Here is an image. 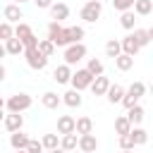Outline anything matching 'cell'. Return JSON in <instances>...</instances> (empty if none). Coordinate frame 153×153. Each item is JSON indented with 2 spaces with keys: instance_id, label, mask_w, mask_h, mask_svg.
<instances>
[{
  "instance_id": "45",
  "label": "cell",
  "mask_w": 153,
  "mask_h": 153,
  "mask_svg": "<svg viewBox=\"0 0 153 153\" xmlns=\"http://www.w3.org/2000/svg\"><path fill=\"white\" fill-rule=\"evenodd\" d=\"M17 2H24V0H17Z\"/></svg>"
},
{
  "instance_id": "26",
  "label": "cell",
  "mask_w": 153,
  "mask_h": 153,
  "mask_svg": "<svg viewBox=\"0 0 153 153\" xmlns=\"http://www.w3.org/2000/svg\"><path fill=\"white\" fill-rule=\"evenodd\" d=\"M41 100H43V105H45V108H57V103H60L57 93H50V91H48V93H43V98H41Z\"/></svg>"
},
{
  "instance_id": "22",
  "label": "cell",
  "mask_w": 153,
  "mask_h": 153,
  "mask_svg": "<svg viewBox=\"0 0 153 153\" xmlns=\"http://www.w3.org/2000/svg\"><path fill=\"white\" fill-rule=\"evenodd\" d=\"M65 103L67 105H81V96H79V88H72V91H67L65 93Z\"/></svg>"
},
{
  "instance_id": "35",
  "label": "cell",
  "mask_w": 153,
  "mask_h": 153,
  "mask_svg": "<svg viewBox=\"0 0 153 153\" xmlns=\"http://www.w3.org/2000/svg\"><path fill=\"white\" fill-rule=\"evenodd\" d=\"M36 43H38V38H36L33 33H29V36L22 38V45H24V48H36Z\"/></svg>"
},
{
  "instance_id": "33",
  "label": "cell",
  "mask_w": 153,
  "mask_h": 153,
  "mask_svg": "<svg viewBox=\"0 0 153 153\" xmlns=\"http://www.w3.org/2000/svg\"><path fill=\"white\" fill-rule=\"evenodd\" d=\"M134 5H136L139 14H148L151 12V0H134Z\"/></svg>"
},
{
  "instance_id": "10",
  "label": "cell",
  "mask_w": 153,
  "mask_h": 153,
  "mask_svg": "<svg viewBox=\"0 0 153 153\" xmlns=\"http://www.w3.org/2000/svg\"><path fill=\"white\" fill-rule=\"evenodd\" d=\"M22 124H24V120H22V115H19V112H12V115H7V117H5V127H7L10 131L22 129Z\"/></svg>"
},
{
  "instance_id": "32",
  "label": "cell",
  "mask_w": 153,
  "mask_h": 153,
  "mask_svg": "<svg viewBox=\"0 0 153 153\" xmlns=\"http://www.w3.org/2000/svg\"><path fill=\"white\" fill-rule=\"evenodd\" d=\"M129 136H131L134 143H143L146 141V131L143 129H129Z\"/></svg>"
},
{
  "instance_id": "36",
  "label": "cell",
  "mask_w": 153,
  "mask_h": 153,
  "mask_svg": "<svg viewBox=\"0 0 153 153\" xmlns=\"http://www.w3.org/2000/svg\"><path fill=\"white\" fill-rule=\"evenodd\" d=\"M10 36H14V33H12V26H10L7 22H2V24H0V38H5V41H7Z\"/></svg>"
},
{
  "instance_id": "20",
  "label": "cell",
  "mask_w": 153,
  "mask_h": 153,
  "mask_svg": "<svg viewBox=\"0 0 153 153\" xmlns=\"http://www.w3.org/2000/svg\"><path fill=\"white\" fill-rule=\"evenodd\" d=\"M122 48H124V53H129V55H134V53H136V50H139L141 45L136 43V38H134V36H127V38L122 41Z\"/></svg>"
},
{
  "instance_id": "40",
  "label": "cell",
  "mask_w": 153,
  "mask_h": 153,
  "mask_svg": "<svg viewBox=\"0 0 153 153\" xmlns=\"http://www.w3.org/2000/svg\"><path fill=\"white\" fill-rule=\"evenodd\" d=\"M33 2H36L38 7H50V2H53V0H33Z\"/></svg>"
},
{
  "instance_id": "25",
  "label": "cell",
  "mask_w": 153,
  "mask_h": 153,
  "mask_svg": "<svg viewBox=\"0 0 153 153\" xmlns=\"http://www.w3.org/2000/svg\"><path fill=\"white\" fill-rule=\"evenodd\" d=\"M26 141H29V139H26V134H22L19 129H14V134H12V146H14V148H24V146H26Z\"/></svg>"
},
{
  "instance_id": "21",
  "label": "cell",
  "mask_w": 153,
  "mask_h": 153,
  "mask_svg": "<svg viewBox=\"0 0 153 153\" xmlns=\"http://www.w3.org/2000/svg\"><path fill=\"white\" fill-rule=\"evenodd\" d=\"M36 48H38V53H43L45 57H50V55H53V50H55V43H53L50 38H45V41L36 43Z\"/></svg>"
},
{
  "instance_id": "15",
  "label": "cell",
  "mask_w": 153,
  "mask_h": 153,
  "mask_svg": "<svg viewBox=\"0 0 153 153\" xmlns=\"http://www.w3.org/2000/svg\"><path fill=\"white\" fill-rule=\"evenodd\" d=\"M69 76H72V72H69V65H60V67L55 69V74H53V79H55L57 84H65V81H69Z\"/></svg>"
},
{
  "instance_id": "23",
  "label": "cell",
  "mask_w": 153,
  "mask_h": 153,
  "mask_svg": "<svg viewBox=\"0 0 153 153\" xmlns=\"http://www.w3.org/2000/svg\"><path fill=\"white\" fill-rule=\"evenodd\" d=\"M134 38H136L139 45H146V43L151 41V31H148V29H136V31H134Z\"/></svg>"
},
{
  "instance_id": "2",
  "label": "cell",
  "mask_w": 153,
  "mask_h": 153,
  "mask_svg": "<svg viewBox=\"0 0 153 153\" xmlns=\"http://www.w3.org/2000/svg\"><path fill=\"white\" fill-rule=\"evenodd\" d=\"M31 105V96H26V93H14L10 100H7V108L12 110V112H22V110H26Z\"/></svg>"
},
{
  "instance_id": "34",
  "label": "cell",
  "mask_w": 153,
  "mask_h": 153,
  "mask_svg": "<svg viewBox=\"0 0 153 153\" xmlns=\"http://www.w3.org/2000/svg\"><path fill=\"white\" fill-rule=\"evenodd\" d=\"M41 146H43V148H57V136H55V134H45Z\"/></svg>"
},
{
  "instance_id": "28",
  "label": "cell",
  "mask_w": 153,
  "mask_h": 153,
  "mask_svg": "<svg viewBox=\"0 0 153 153\" xmlns=\"http://www.w3.org/2000/svg\"><path fill=\"white\" fill-rule=\"evenodd\" d=\"M86 69H88L93 76H96V74H103V62L93 57V60H88V67H86Z\"/></svg>"
},
{
  "instance_id": "11",
  "label": "cell",
  "mask_w": 153,
  "mask_h": 153,
  "mask_svg": "<svg viewBox=\"0 0 153 153\" xmlns=\"http://www.w3.org/2000/svg\"><path fill=\"white\" fill-rule=\"evenodd\" d=\"M57 131H60V134H69V131H74V120H72L69 115H62V117L57 120Z\"/></svg>"
},
{
  "instance_id": "19",
  "label": "cell",
  "mask_w": 153,
  "mask_h": 153,
  "mask_svg": "<svg viewBox=\"0 0 153 153\" xmlns=\"http://www.w3.org/2000/svg\"><path fill=\"white\" fill-rule=\"evenodd\" d=\"M65 31H67V41H69V43H76V41L84 38V29H81V26H69V29H65Z\"/></svg>"
},
{
  "instance_id": "42",
  "label": "cell",
  "mask_w": 153,
  "mask_h": 153,
  "mask_svg": "<svg viewBox=\"0 0 153 153\" xmlns=\"http://www.w3.org/2000/svg\"><path fill=\"white\" fill-rule=\"evenodd\" d=\"M5 53H7V50H5V45H0V57H2Z\"/></svg>"
},
{
  "instance_id": "29",
  "label": "cell",
  "mask_w": 153,
  "mask_h": 153,
  "mask_svg": "<svg viewBox=\"0 0 153 153\" xmlns=\"http://www.w3.org/2000/svg\"><path fill=\"white\" fill-rule=\"evenodd\" d=\"M65 151H69V148H74L76 146V136H74V131H69V134H65V139H62V143H60Z\"/></svg>"
},
{
  "instance_id": "7",
  "label": "cell",
  "mask_w": 153,
  "mask_h": 153,
  "mask_svg": "<svg viewBox=\"0 0 153 153\" xmlns=\"http://www.w3.org/2000/svg\"><path fill=\"white\" fill-rule=\"evenodd\" d=\"M91 88H93V93L96 96H100V93H105V88L110 86V81H108V76H103V74H96L93 79H91V84H88Z\"/></svg>"
},
{
  "instance_id": "38",
  "label": "cell",
  "mask_w": 153,
  "mask_h": 153,
  "mask_svg": "<svg viewBox=\"0 0 153 153\" xmlns=\"http://www.w3.org/2000/svg\"><path fill=\"white\" fill-rule=\"evenodd\" d=\"M112 5H115V10H129L134 5V0H112Z\"/></svg>"
},
{
  "instance_id": "31",
  "label": "cell",
  "mask_w": 153,
  "mask_h": 153,
  "mask_svg": "<svg viewBox=\"0 0 153 153\" xmlns=\"http://www.w3.org/2000/svg\"><path fill=\"white\" fill-rule=\"evenodd\" d=\"M120 48H122V45H120L117 41H108V43H105V53H108L110 57H115V55H120Z\"/></svg>"
},
{
  "instance_id": "5",
  "label": "cell",
  "mask_w": 153,
  "mask_h": 153,
  "mask_svg": "<svg viewBox=\"0 0 153 153\" xmlns=\"http://www.w3.org/2000/svg\"><path fill=\"white\" fill-rule=\"evenodd\" d=\"M84 55H86V48H84V45H81L79 41H76L74 45H69V48L65 50V60H67V65H74V62H79V60H81Z\"/></svg>"
},
{
  "instance_id": "12",
  "label": "cell",
  "mask_w": 153,
  "mask_h": 153,
  "mask_svg": "<svg viewBox=\"0 0 153 153\" xmlns=\"http://www.w3.org/2000/svg\"><path fill=\"white\" fill-rule=\"evenodd\" d=\"M91 129H93L91 117H79V120H74V131H76V134H86V131H91Z\"/></svg>"
},
{
  "instance_id": "13",
  "label": "cell",
  "mask_w": 153,
  "mask_h": 153,
  "mask_svg": "<svg viewBox=\"0 0 153 153\" xmlns=\"http://www.w3.org/2000/svg\"><path fill=\"white\" fill-rule=\"evenodd\" d=\"M50 12H53L55 19H65V17L69 14V7H67L65 2H50Z\"/></svg>"
},
{
  "instance_id": "44",
  "label": "cell",
  "mask_w": 153,
  "mask_h": 153,
  "mask_svg": "<svg viewBox=\"0 0 153 153\" xmlns=\"http://www.w3.org/2000/svg\"><path fill=\"white\" fill-rule=\"evenodd\" d=\"M0 105H5V103H2V98H0Z\"/></svg>"
},
{
  "instance_id": "1",
  "label": "cell",
  "mask_w": 153,
  "mask_h": 153,
  "mask_svg": "<svg viewBox=\"0 0 153 153\" xmlns=\"http://www.w3.org/2000/svg\"><path fill=\"white\" fill-rule=\"evenodd\" d=\"M48 38L55 43V45H67L69 41H67V31L57 24V22H53L50 26H48Z\"/></svg>"
},
{
  "instance_id": "43",
  "label": "cell",
  "mask_w": 153,
  "mask_h": 153,
  "mask_svg": "<svg viewBox=\"0 0 153 153\" xmlns=\"http://www.w3.org/2000/svg\"><path fill=\"white\" fill-rule=\"evenodd\" d=\"M2 117H5V115H2V105H0V120H2Z\"/></svg>"
},
{
  "instance_id": "41",
  "label": "cell",
  "mask_w": 153,
  "mask_h": 153,
  "mask_svg": "<svg viewBox=\"0 0 153 153\" xmlns=\"http://www.w3.org/2000/svg\"><path fill=\"white\" fill-rule=\"evenodd\" d=\"M5 74H7V72H5V67H2V65H0V81H2V79H5Z\"/></svg>"
},
{
  "instance_id": "27",
  "label": "cell",
  "mask_w": 153,
  "mask_h": 153,
  "mask_svg": "<svg viewBox=\"0 0 153 153\" xmlns=\"http://www.w3.org/2000/svg\"><path fill=\"white\" fill-rule=\"evenodd\" d=\"M12 33L22 41L24 36H29V33H31V26H29V24H17V29H12Z\"/></svg>"
},
{
  "instance_id": "9",
  "label": "cell",
  "mask_w": 153,
  "mask_h": 153,
  "mask_svg": "<svg viewBox=\"0 0 153 153\" xmlns=\"http://www.w3.org/2000/svg\"><path fill=\"white\" fill-rule=\"evenodd\" d=\"M105 93H108V100H110V103H120L122 96H124V88H122L120 84H112V86L105 88Z\"/></svg>"
},
{
  "instance_id": "4",
  "label": "cell",
  "mask_w": 153,
  "mask_h": 153,
  "mask_svg": "<svg viewBox=\"0 0 153 153\" xmlns=\"http://www.w3.org/2000/svg\"><path fill=\"white\" fill-rule=\"evenodd\" d=\"M26 60H29V67H33V69H43L48 62V57L43 53H38V48H26Z\"/></svg>"
},
{
  "instance_id": "6",
  "label": "cell",
  "mask_w": 153,
  "mask_h": 153,
  "mask_svg": "<svg viewBox=\"0 0 153 153\" xmlns=\"http://www.w3.org/2000/svg\"><path fill=\"white\" fill-rule=\"evenodd\" d=\"M72 84H74V88H86L88 84H91V79H93V74L88 72V69H76L72 76Z\"/></svg>"
},
{
  "instance_id": "39",
  "label": "cell",
  "mask_w": 153,
  "mask_h": 153,
  "mask_svg": "<svg viewBox=\"0 0 153 153\" xmlns=\"http://www.w3.org/2000/svg\"><path fill=\"white\" fill-rule=\"evenodd\" d=\"M24 148H26V151H31V153H41V148H43V146H41L38 141H26V146H24Z\"/></svg>"
},
{
  "instance_id": "3",
  "label": "cell",
  "mask_w": 153,
  "mask_h": 153,
  "mask_svg": "<svg viewBox=\"0 0 153 153\" xmlns=\"http://www.w3.org/2000/svg\"><path fill=\"white\" fill-rule=\"evenodd\" d=\"M98 17H100V2H98V0H88V2L81 7V19L96 22Z\"/></svg>"
},
{
  "instance_id": "24",
  "label": "cell",
  "mask_w": 153,
  "mask_h": 153,
  "mask_svg": "<svg viewBox=\"0 0 153 153\" xmlns=\"http://www.w3.org/2000/svg\"><path fill=\"white\" fill-rule=\"evenodd\" d=\"M115 129H117V134H127V131L131 129V122H129L127 117H117V120H115Z\"/></svg>"
},
{
  "instance_id": "30",
  "label": "cell",
  "mask_w": 153,
  "mask_h": 153,
  "mask_svg": "<svg viewBox=\"0 0 153 153\" xmlns=\"http://www.w3.org/2000/svg\"><path fill=\"white\" fill-rule=\"evenodd\" d=\"M124 14H122V19H120V24L124 26V29H131L134 26V12H127V10H122Z\"/></svg>"
},
{
  "instance_id": "18",
  "label": "cell",
  "mask_w": 153,
  "mask_h": 153,
  "mask_svg": "<svg viewBox=\"0 0 153 153\" xmlns=\"http://www.w3.org/2000/svg\"><path fill=\"white\" fill-rule=\"evenodd\" d=\"M127 120H129V122H131V124H139V122H141V120H143V108H141V105H136V103H134V105H131V108H129V117H127Z\"/></svg>"
},
{
  "instance_id": "14",
  "label": "cell",
  "mask_w": 153,
  "mask_h": 153,
  "mask_svg": "<svg viewBox=\"0 0 153 153\" xmlns=\"http://www.w3.org/2000/svg\"><path fill=\"white\" fill-rule=\"evenodd\" d=\"M115 62H117V69L127 72V69L134 65V55H129V53H124V55H115Z\"/></svg>"
},
{
  "instance_id": "16",
  "label": "cell",
  "mask_w": 153,
  "mask_h": 153,
  "mask_svg": "<svg viewBox=\"0 0 153 153\" xmlns=\"http://www.w3.org/2000/svg\"><path fill=\"white\" fill-rule=\"evenodd\" d=\"M5 19L7 22H19L22 19V7L19 5H7L5 7Z\"/></svg>"
},
{
  "instance_id": "8",
  "label": "cell",
  "mask_w": 153,
  "mask_h": 153,
  "mask_svg": "<svg viewBox=\"0 0 153 153\" xmlns=\"http://www.w3.org/2000/svg\"><path fill=\"white\" fill-rule=\"evenodd\" d=\"M76 146H79L81 151H96V148H98V141H96V136H93L91 131H86V134H81V139L76 141Z\"/></svg>"
},
{
  "instance_id": "17",
  "label": "cell",
  "mask_w": 153,
  "mask_h": 153,
  "mask_svg": "<svg viewBox=\"0 0 153 153\" xmlns=\"http://www.w3.org/2000/svg\"><path fill=\"white\" fill-rule=\"evenodd\" d=\"M5 50H7V53H12V55H19V53L24 50V45H22V41H19L17 36H10V38H7Z\"/></svg>"
},
{
  "instance_id": "37",
  "label": "cell",
  "mask_w": 153,
  "mask_h": 153,
  "mask_svg": "<svg viewBox=\"0 0 153 153\" xmlns=\"http://www.w3.org/2000/svg\"><path fill=\"white\" fill-rule=\"evenodd\" d=\"M120 146H122V148H131V146H134V141H131L129 131H127V134H120Z\"/></svg>"
}]
</instances>
